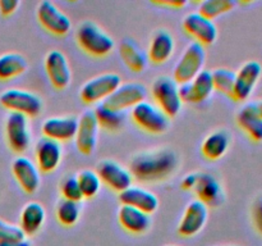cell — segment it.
I'll return each mask as SVG.
<instances>
[{"mask_svg": "<svg viewBox=\"0 0 262 246\" xmlns=\"http://www.w3.org/2000/svg\"><path fill=\"white\" fill-rule=\"evenodd\" d=\"M209 217V207L199 199L191 200L186 207L178 225V233L183 237H192L205 227Z\"/></svg>", "mask_w": 262, "mask_h": 246, "instance_id": "cell-14", "label": "cell"}, {"mask_svg": "<svg viewBox=\"0 0 262 246\" xmlns=\"http://www.w3.org/2000/svg\"><path fill=\"white\" fill-rule=\"evenodd\" d=\"M77 181H78L79 189H81L83 199H91V197L96 196L99 194L100 189H101V181L100 177L97 176L96 171L92 169H83L77 174Z\"/></svg>", "mask_w": 262, "mask_h": 246, "instance_id": "cell-32", "label": "cell"}, {"mask_svg": "<svg viewBox=\"0 0 262 246\" xmlns=\"http://www.w3.org/2000/svg\"><path fill=\"white\" fill-rule=\"evenodd\" d=\"M0 246H31V243L27 240L18 241V242H9V243H0Z\"/></svg>", "mask_w": 262, "mask_h": 246, "instance_id": "cell-41", "label": "cell"}, {"mask_svg": "<svg viewBox=\"0 0 262 246\" xmlns=\"http://www.w3.org/2000/svg\"><path fill=\"white\" fill-rule=\"evenodd\" d=\"M119 201L122 205L137 208L147 214H152L159 207V199L154 192L138 186H130L119 192Z\"/></svg>", "mask_w": 262, "mask_h": 246, "instance_id": "cell-21", "label": "cell"}, {"mask_svg": "<svg viewBox=\"0 0 262 246\" xmlns=\"http://www.w3.org/2000/svg\"><path fill=\"white\" fill-rule=\"evenodd\" d=\"M211 74L214 90L232 97L233 89H234L235 72L228 68H217L215 71H212Z\"/></svg>", "mask_w": 262, "mask_h": 246, "instance_id": "cell-34", "label": "cell"}, {"mask_svg": "<svg viewBox=\"0 0 262 246\" xmlns=\"http://www.w3.org/2000/svg\"><path fill=\"white\" fill-rule=\"evenodd\" d=\"M96 173L100 177L101 183L118 192H122L132 186L133 177L129 169L120 166L118 161L112 159H104L99 161L96 167Z\"/></svg>", "mask_w": 262, "mask_h": 246, "instance_id": "cell-11", "label": "cell"}, {"mask_svg": "<svg viewBox=\"0 0 262 246\" xmlns=\"http://www.w3.org/2000/svg\"><path fill=\"white\" fill-rule=\"evenodd\" d=\"M147 97V89L140 82H127L122 84L104 102L112 109L124 112L125 109H132L140 102L145 101Z\"/></svg>", "mask_w": 262, "mask_h": 246, "instance_id": "cell-9", "label": "cell"}, {"mask_svg": "<svg viewBox=\"0 0 262 246\" xmlns=\"http://www.w3.org/2000/svg\"><path fill=\"white\" fill-rule=\"evenodd\" d=\"M45 209L37 201H30L23 207L20 212L19 227L26 236L37 233L45 222Z\"/></svg>", "mask_w": 262, "mask_h": 246, "instance_id": "cell-25", "label": "cell"}, {"mask_svg": "<svg viewBox=\"0 0 262 246\" xmlns=\"http://www.w3.org/2000/svg\"><path fill=\"white\" fill-rule=\"evenodd\" d=\"M76 40L79 48L92 56H105L112 53L115 43L99 25L84 20L76 31Z\"/></svg>", "mask_w": 262, "mask_h": 246, "instance_id": "cell-2", "label": "cell"}, {"mask_svg": "<svg viewBox=\"0 0 262 246\" xmlns=\"http://www.w3.org/2000/svg\"><path fill=\"white\" fill-rule=\"evenodd\" d=\"M19 4V0H0V14L5 17L13 14Z\"/></svg>", "mask_w": 262, "mask_h": 246, "instance_id": "cell-38", "label": "cell"}, {"mask_svg": "<svg viewBox=\"0 0 262 246\" xmlns=\"http://www.w3.org/2000/svg\"><path fill=\"white\" fill-rule=\"evenodd\" d=\"M230 145V135L228 131L219 130L215 132L210 133L206 138L204 140L201 146V150L204 156L211 160H216L220 159L227 150L229 149Z\"/></svg>", "mask_w": 262, "mask_h": 246, "instance_id": "cell-27", "label": "cell"}, {"mask_svg": "<svg viewBox=\"0 0 262 246\" xmlns=\"http://www.w3.org/2000/svg\"><path fill=\"white\" fill-rule=\"evenodd\" d=\"M5 137L14 153L22 154L31 144V131L28 117L20 113L10 112L5 119Z\"/></svg>", "mask_w": 262, "mask_h": 246, "instance_id": "cell-8", "label": "cell"}, {"mask_svg": "<svg viewBox=\"0 0 262 246\" xmlns=\"http://www.w3.org/2000/svg\"><path fill=\"white\" fill-rule=\"evenodd\" d=\"M26 240V235L19 225L12 224L0 219V243L18 242Z\"/></svg>", "mask_w": 262, "mask_h": 246, "instance_id": "cell-35", "label": "cell"}, {"mask_svg": "<svg viewBox=\"0 0 262 246\" xmlns=\"http://www.w3.org/2000/svg\"><path fill=\"white\" fill-rule=\"evenodd\" d=\"M151 94L156 105L168 115L174 118L182 109V100L179 96V85L170 76H159L151 86Z\"/></svg>", "mask_w": 262, "mask_h": 246, "instance_id": "cell-4", "label": "cell"}, {"mask_svg": "<svg viewBox=\"0 0 262 246\" xmlns=\"http://www.w3.org/2000/svg\"><path fill=\"white\" fill-rule=\"evenodd\" d=\"M252 219L256 230L262 235V197L255 202L252 209Z\"/></svg>", "mask_w": 262, "mask_h": 246, "instance_id": "cell-37", "label": "cell"}, {"mask_svg": "<svg viewBox=\"0 0 262 246\" xmlns=\"http://www.w3.org/2000/svg\"><path fill=\"white\" fill-rule=\"evenodd\" d=\"M77 128H78V119L73 115L48 118L41 126L43 137L51 138L58 142L69 141L76 137Z\"/></svg>", "mask_w": 262, "mask_h": 246, "instance_id": "cell-18", "label": "cell"}, {"mask_svg": "<svg viewBox=\"0 0 262 246\" xmlns=\"http://www.w3.org/2000/svg\"><path fill=\"white\" fill-rule=\"evenodd\" d=\"M79 215H81V205L78 201L61 199L56 205V218L63 225L71 227L76 224L77 220L79 219Z\"/></svg>", "mask_w": 262, "mask_h": 246, "instance_id": "cell-31", "label": "cell"}, {"mask_svg": "<svg viewBox=\"0 0 262 246\" xmlns=\"http://www.w3.org/2000/svg\"><path fill=\"white\" fill-rule=\"evenodd\" d=\"M205 60H206L205 46L196 41H192L174 67L173 78L178 85L192 81L204 69Z\"/></svg>", "mask_w": 262, "mask_h": 246, "instance_id": "cell-5", "label": "cell"}, {"mask_svg": "<svg viewBox=\"0 0 262 246\" xmlns=\"http://www.w3.org/2000/svg\"><path fill=\"white\" fill-rule=\"evenodd\" d=\"M262 76V66L260 61L248 60L235 72L234 89L232 99L235 101H246L255 90L256 85Z\"/></svg>", "mask_w": 262, "mask_h": 246, "instance_id": "cell-10", "label": "cell"}, {"mask_svg": "<svg viewBox=\"0 0 262 246\" xmlns=\"http://www.w3.org/2000/svg\"><path fill=\"white\" fill-rule=\"evenodd\" d=\"M45 71L55 89L63 90L71 84L72 72L66 54L60 50H51L45 56Z\"/></svg>", "mask_w": 262, "mask_h": 246, "instance_id": "cell-16", "label": "cell"}, {"mask_svg": "<svg viewBox=\"0 0 262 246\" xmlns=\"http://www.w3.org/2000/svg\"><path fill=\"white\" fill-rule=\"evenodd\" d=\"M120 58L133 72H142L147 67V54L132 38H124L119 46Z\"/></svg>", "mask_w": 262, "mask_h": 246, "instance_id": "cell-26", "label": "cell"}, {"mask_svg": "<svg viewBox=\"0 0 262 246\" xmlns=\"http://www.w3.org/2000/svg\"><path fill=\"white\" fill-rule=\"evenodd\" d=\"M256 108H257V113L258 115L262 118V100H258V101H256Z\"/></svg>", "mask_w": 262, "mask_h": 246, "instance_id": "cell-42", "label": "cell"}, {"mask_svg": "<svg viewBox=\"0 0 262 246\" xmlns=\"http://www.w3.org/2000/svg\"><path fill=\"white\" fill-rule=\"evenodd\" d=\"M235 2L233 0H205L200 4L199 13L206 17L207 19L214 20L219 15L233 10Z\"/></svg>", "mask_w": 262, "mask_h": 246, "instance_id": "cell-33", "label": "cell"}, {"mask_svg": "<svg viewBox=\"0 0 262 246\" xmlns=\"http://www.w3.org/2000/svg\"><path fill=\"white\" fill-rule=\"evenodd\" d=\"M0 104L5 109L20 113L26 117H36L42 112V100L38 95L27 90L8 89L0 94Z\"/></svg>", "mask_w": 262, "mask_h": 246, "instance_id": "cell-6", "label": "cell"}, {"mask_svg": "<svg viewBox=\"0 0 262 246\" xmlns=\"http://www.w3.org/2000/svg\"><path fill=\"white\" fill-rule=\"evenodd\" d=\"M155 4L158 5H163V7H169V8H176V9H178V8H183L184 5L187 4L186 0H164V2H154Z\"/></svg>", "mask_w": 262, "mask_h": 246, "instance_id": "cell-40", "label": "cell"}, {"mask_svg": "<svg viewBox=\"0 0 262 246\" xmlns=\"http://www.w3.org/2000/svg\"><path fill=\"white\" fill-rule=\"evenodd\" d=\"M94 113L97 123H99V127H102L110 132H117L125 123L124 112L112 109V108L106 107L104 102H99L94 109Z\"/></svg>", "mask_w": 262, "mask_h": 246, "instance_id": "cell-28", "label": "cell"}, {"mask_svg": "<svg viewBox=\"0 0 262 246\" xmlns=\"http://www.w3.org/2000/svg\"><path fill=\"white\" fill-rule=\"evenodd\" d=\"M178 167V156L171 149H154L130 159L129 172L138 181L155 182L168 178Z\"/></svg>", "mask_w": 262, "mask_h": 246, "instance_id": "cell-1", "label": "cell"}, {"mask_svg": "<svg viewBox=\"0 0 262 246\" xmlns=\"http://www.w3.org/2000/svg\"><path fill=\"white\" fill-rule=\"evenodd\" d=\"M197 178H199V173H189L182 181V189L184 190H193L197 183Z\"/></svg>", "mask_w": 262, "mask_h": 246, "instance_id": "cell-39", "label": "cell"}, {"mask_svg": "<svg viewBox=\"0 0 262 246\" xmlns=\"http://www.w3.org/2000/svg\"><path fill=\"white\" fill-rule=\"evenodd\" d=\"M12 172L18 184L27 194H33L40 186V171L27 156H17L12 163Z\"/></svg>", "mask_w": 262, "mask_h": 246, "instance_id": "cell-19", "label": "cell"}, {"mask_svg": "<svg viewBox=\"0 0 262 246\" xmlns=\"http://www.w3.org/2000/svg\"><path fill=\"white\" fill-rule=\"evenodd\" d=\"M60 192L63 199L72 200V201L81 202V200L83 199V195H82L81 189H79L77 177L74 176H67L60 182Z\"/></svg>", "mask_w": 262, "mask_h": 246, "instance_id": "cell-36", "label": "cell"}, {"mask_svg": "<svg viewBox=\"0 0 262 246\" xmlns=\"http://www.w3.org/2000/svg\"><path fill=\"white\" fill-rule=\"evenodd\" d=\"M237 123L255 142L262 141V118L258 115L256 101L247 102L237 114Z\"/></svg>", "mask_w": 262, "mask_h": 246, "instance_id": "cell-24", "label": "cell"}, {"mask_svg": "<svg viewBox=\"0 0 262 246\" xmlns=\"http://www.w3.org/2000/svg\"><path fill=\"white\" fill-rule=\"evenodd\" d=\"M99 123L94 110H86L78 119V128L76 133V146L84 155H91L97 144Z\"/></svg>", "mask_w": 262, "mask_h": 246, "instance_id": "cell-15", "label": "cell"}, {"mask_svg": "<svg viewBox=\"0 0 262 246\" xmlns=\"http://www.w3.org/2000/svg\"><path fill=\"white\" fill-rule=\"evenodd\" d=\"M63 148L61 144L48 137H41L36 142L35 158L38 171L43 173L54 172L61 161Z\"/></svg>", "mask_w": 262, "mask_h": 246, "instance_id": "cell-17", "label": "cell"}, {"mask_svg": "<svg viewBox=\"0 0 262 246\" xmlns=\"http://www.w3.org/2000/svg\"><path fill=\"white\" fill-rule=\"evenodd\" d=\"M118 220L125 231L135 233V235L145 233L151 225L150 214L137 209V208L129 207V205H122L119 208Z\"/></svg>", "mask_w": 262, "mask_h": 246, "instance_id": "cell-23", "label": "cell"}, {"mask_svg": "<svg viewBox=\"0 0 262 246\" xmlns=\"http://www.w3.org/2000/svg\"><path fill=\"white\" fill-rule=\"evenodd\" d=\"M189 87L192 92V102H202L209 99L210 95L214 92L212 84V74L209 69H202L192 81H189Z\"/></svg>", "mask_w": 262, "mask_h": 246, "instance_id": "cell-30", "label": "cell"}, {"mask_svg": "<svg viewBox=\"0 0 262 246\" xmlns=\"http://www.w3.org/2000/svg\"><path fill=\"white\" fill-rule=\"evenodd\" d=\"M176 43L171 33L166 30H158L152 35L148 45L147 58L154 64H163L173 55Z\"/></svg>", "mask_w": 262, "mask_h": 246, "instance_id": "cell-22", "label": "cell"}, {"mask_svg": "<svg viewBox=\"0 0 262 246\" xmlns=\"http://www.w3.org/2000/svg\"><path fill=\"white\" fill-rule=\"evenodd\" d=\"M122 85L119 74L107 72L89 79L79 90V97L86 104L102 102Z\"/></svg>", "mask_w": 262, "mask_h": 246, "instance_id": "cell-7", "label": "cell"}, {"mask_svg": "<svg viewBox=\"0 0 262 246\" xmlns=\"http://www.w3.org/2000/svg\"><path fill=\"white\" fill-rule=\"evenodd\" d=\"M132 120L141 128L152 135H161L166 132L170 125V118L154 102H140L130 109Z\"/></svg>", "mask_w": 262, "mask_h": 246, "instance_id": "cell-3", "label": "cell"}, {"mask_svg": "<svg viewBox=\"0 0 262 246\" xmlns=\"http://www.w3.org/2000/svg\"><path fill=\"white\" fill-rule=\"evenodd\" d=\"M166 246H176V245H166Z\"/></svg>", "mask_w": 262, "mask_h": 246, "instance_id": "cell-43", "label": "cell"}, {"mask_svg": "<svg viewBox=\"0 0 262 246\" xmlns=\"http://www.w3.org/2000/svg\"><path fill=\"white\" fill-rule=\"evenodd\" d=\"M183 30L188 33L191 37L194 38V41L201 45H211L216 41L217 38V27L214 23V20L207 19L199 12L189 13L184 17Z\"/></svg>", "mask_w": 262, "mask_h": 246, "instance_id": "cell-13", "label": "cell"}, {"mask_svg": "<svg viewBox=\"0 0 262 246\" xmlns=\"http://www.w3.org/2000/svg\"><path fill=\"white\" fill-rule=\"evenodd\" d=\"M27 68V59L22 54L5 53L0 55V79L2 81L14 78L25 73Z\"/></svg>", "mask_w": 262, "mask_h": 246, "instance_id": "cell-29", "label": "cell"}, {"mask_svg": "<svg viewBox=\"0 0 262 246\" xmlns=\"http://www.w3.org/2000/svg\"><path fill=\"white\" fill-rule=\"evenodd\" d=\"M37 19L46 31L56 36L67 35L72 27L68 15L50 0H43L37 5Z\"/></svg>", "mask_w": 262, "mask_h": 246, "instance_id": "cell-12", "label": "cell"}, {"mask_svg": "<svg viewBox=\"0 0 262 246\" xmlns=\"http://www.w3.org/2000/svg\"><path fill=\"white\" fill-rule=\"evenodd\" d=\"M193 191L197 199L205 202L207 207H219L224 202V190L220 182L210 173H199Z\"/></svg>", "mask_w": 262, "mask_h": 246, "instance_id": "cell-20", "label": "cell"}]
</instances>
